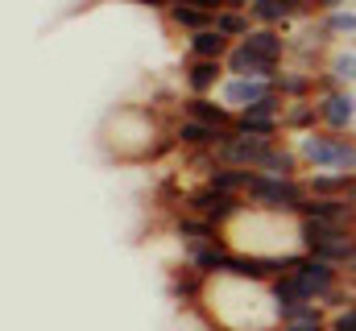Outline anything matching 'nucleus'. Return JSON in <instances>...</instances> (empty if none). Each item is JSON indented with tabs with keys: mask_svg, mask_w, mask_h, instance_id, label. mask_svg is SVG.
Wrapping results in <instances>:
<instances>
[{
	"mask_svg": "<svg viewBox=\"0 0 356 331\" xmlns=\"http://www.w3.org/2000/svg\"><path fill=\"white\" fill-rule=\"evenodd\" d=\"M307 170H332V174H356V141L348 133H302L294 141Z\"/></svg>",
	"mask_w": 356,
	"mask_h": 331,
	"instance_id": "nucleus-1",
	"label": "nucleus"
},
{
	"mask_svg": "<svg viewBox=\"0 0 356 331\" xmlns=\"http://www.w3.org/2000/svg\"><path fill=\"white\" fill-rule=\"evenodd\" d=\"M245 199H249L253 207L277 211V216H298L311 195H307V182H302V178H273V174L253 170V182H249V195H245Z\"/></svg>",
	"mask_w": 356,
	"mask_h": 331,
	"instance_id": "nucleus-2",
	"label": "nucleus"
},
{
	"mask_svg": "<svg viewBox=\"0 0 356 331\" xmlns=\"http://www.w3.org/2000/svg\"><path fill=\"white\" fill-rule=\"evenodd\" d=\"M302 245H307L311 257H323V261H332V265H344L356 252V228L302 220Z\"/></svg>",
	"mask_w": 356,
	"mask_h": 331,
	"instance_id": "nucleus-3",
	"label": "nucleus"
},
{
	"mask_svg": "<svg viewBox=\"0 0 356 331\" xmlns=\"http://www.w3.org/2000/svg\"><path fill=\"white\" fill-rule=\"evenodd\" d=\"M182 207L186 211H195V216H207L211 224H228V220H236L245 207H249V199L245 195H224V191H216V186H199V191H186L182 195Z\"/></svg>",
	"mask_w": 356,
	"mask_h": 331,
	"instance_id": "nucleus-4",
	"label": "nucleus"
},
{
	"mask_svg": "<svg viewBox=\"0 0 356 331\" xmlns=\"http://www.w3.org/2000/svg\"><path fill=\"white\" fill-rule=\"evenodd\" d=\"M182 252H186V269H191V273H199V277L228 273V265H232V245H228L224 236H216V241H195V245H182Z\"/></svg>",
	"mask_w": 356,
	"mask_h": 331,
	"instance_id": "nucleus-5",
	"label": "nucleus"
},
{
	"mask_svg": "<svg viewBox=\"0 0 356 331\" xmlns=\"http://www.w3.org/2000/svg\"><path fill=\"white\" fill-rule=\"evenodd\" d=\"M294 277L307 286V294H311V302H323L340 282H344V273H340V265H332V261H323V257H302V265L294 269Z\"/></svg>",
	"mask_w": 356,
	"mask_h": 331,
	"instance_id": "nucleus-6",
	"label": "nucleus"
},
{
	"mask_svg": "<svg viewBox=\"0 0 356 331\" xmlns=\"http://www.w3.org/2000/svg\"><path fill=\"white\" fill-rule=\"evenodd\" d=\"M269 145L273 141H266V137H253V133H232L216 154H220V166H241V170H257L261 166V158L269 154Z\"/></svg>",
	"mask_w": 356,
	"mask_h": 331,
	"instance_id": "nucleus-7",
	"label": "nucleus"
},
{
	"mask_svg": "<svg viewBox=\"0 0 356 331\" xmlns=\"http://www.w3.org/2000/svg\"><path fill=\"white\" fill-rule=\"evenodd\" d=\"M315 13L311 0H253L249 17L253 25H273V29H286L290 21H307Z\"/></svg>",
	"mask_w": 356,
	"mask_h": 331,
	"instance_id": "nucleus-8",
	"label": "nucleus"
},
{
	"mask_svg": "<svg viewBox=\"0 0 356 331\" xmlns=\"http://www.w3.org/2000/svg\"><path fill=\"white\" fill-rule=\"evenodd\" d=\"M319 99V116H323V129H332V133H348L356 124V95L353 87H332V91H323V95H315Z\"/></svg>",
	"mask_w": 356,
	"mask_h": 331,
	"instance_id": "nucleus-9",
	"label": "nucleus"
},
{
	"mask_svg": "<svg viewBox=\"0 0 356 331\" xmlns=\"http://www.w3.org/2000/svg\"><path fill=\"white\" fill-rule=\"evenodd\" d=\"M269 91H273V83H269V79H241V75H228V79L220 83V91H216V95H220L236 116H241V112H249L253 104H261Z\"/></svg>",
	"mask_w": 356,
	"mask_h": 331,
	"instance_id": "nucleus-10",
	"label": "nucleus"
},
{
	"mask_svg": "<svg viewBox=\"0 0 356 331\" xmlns=\"http://www.w3.org/2000/svg\"><path fill=\"white\" fill-rule=\"evenodd\" d=\"M224 71L228 75H241V79H277L282 75V63H269L261 54H253L245 42H236L232 50H228V58H224Z\"/></svg>",
	"mask_w": 356,
	"mask_h": 331,
	"instance_id": "nucleus-11",
	"label": "nucleus"
},
{
	"mask_svg": "<svg viewBox=\"0 0 356 331\" xmlns=\"http://www.w3.org/2000/svg\"><path fill=\"white\" fill-rule=\"evenodd\" d=\"M236 129H216V124H203L195 116H182V124L175 129V141L182 150H220Z\"/></svg>",
	"mask_w": 356,
	"mask_h": 331,
	"instance_id": "nucleus-12",
	"label": "nucleus"
},
{
	"mask_svg": "<svg viewBox=\"0 0 356 331\" xmlns=\"http://www.w3.org/2000/svg\"><path fill=\"white\" fill-rule=\"evenodd\" d=\"M182 79H186V91L191 95H211V91H220V83L228 79V71L216 58H191L182 67Z\"/></svg>",
	"mask_w": 356,
	"mask_h": 331,
	"instance_id": "nucleus-13",
	"label": "nucleus"
},
{
	"mask_svg": "<svg viewBox=\"0 0 356 331\" xmlns=\"http://www.w3.org/2000/svg\"><path fill=\"white\" fill-rule=\"evenodd\" d=\"M245 46H249L253 54L269 58V63H282V67H286V58H290V33H282V29H273V25H253V33L245 38Z\"/></svg>",
	"mask_w": 356,
	"mask_h": 331,
	"instance_id": "nucleus-14",
	"label": "nucleus"
},
{
	"mask_svg": "<svg viewBox=\"0 0 356 331\" xmlns=\"http://www.w3.org/2000/svg\"><path fill=\"white\" fill-rule=\"evenodd\" d=\"M182 116H195V120L216 124V129H236V112L224 99H211V95H191L182 104Z\"/></svg>",
	"mask_w": 356,
	"mask_h": 331,
	"instance_id": "nucleus-15",
	"label": "nucleus"
},
{
	"mask_svg": "<svg viewBox=\"0 0 356 331\" xmlns=\"http://www.w3.org/2000/svg\"><path fill=\"white\" fill-rule=\"evenodd\" d=\"M282 124H286V133H315L319 124H323V116H319V99L311 95V99H286V112H282Z\"/></svg>",
	"mask_w": 356,
	"mask_h": 331,
	"instance_id": "nucleus-16",
	"label": "nucleus"
},
{
	"mask_svg": "<svg viewBox=\"0 0 356 331\" xmlns=\"http://www.w3.org/2000/svg\"><path fill=\"white\" fill-rule=\"evenodd\" d=\"M273 87H277L286 99H311V95H319V75L286 63V67H282V75L273 79Z\"/></svg>",
	"mask_w": 356,
	"mask_h": 331,
	"instance_id": "nucleus-17",
	"label": "nucleus"
},
{
	"mask_svg": "<svg viewBox=\"0 0 356 331\" xmlns=\"http://www.w3.org/2000/svg\"><path fill=\"white\" fill-rule=\"evenodd\" d=\"M232 46H236V42H228L216 25H211V29H199V33L186 38V54H191V58H216V63H224Z\"/></svg>",
	"mask_w": 356,
	"mask_h": 331,
	"instance_id": "nucleus-18",
	"label": "nucleus"
},
{
	"mask_svg": "<svg viewBox=\"0 0 356 331\" xmlns=\"http://www.w3.org/2000/svg\"><path fill=\"white\" fill-rule=\"evenodd\" d=\"M257 170H261V174H273V178H298V170H307V166H302V158H298V150H294V145L273 141Z\"/></svg>",
	"mask_w": 356,
	"mask_h": 331,
	"instance_id": "nucleus-19",
	"label": "nucleus"
},
{
	"mask_svg": "<svg viewBox=\"0 0 356 331\" xmlns=\"http://www.w3.org/2000/svg\"><path fill=\"white\" fill-rule=\"evenodd\" d=\"M166 21L191 38V33H199V29H211V25H216V13L195 8V4H170V8H166Z\"/></svg>",
	"mask_w": 356,
	"mask_h": 331,
	"instance_id": "nucleus-20",
	"label": "nucleus"
},
{
	"mask_svg": "<svg viewBox=\"0 0 356 331\" xmlns=\"http://www.w3.org/2000/svg\"><path fill=\"white\" fill-rule=\"evenodd\" d=\"M175 236L182 241V245H195V241H216V236H224V232H220V224H211L207 216L186 211V216L175 220Z\"/></svg>",
	"mask_w": 356,
	"mask_h": 331,
	"instance_id": "nucleus-21",
	"label": "nucleus"
},
{
	"mask_svg": "<svg viewBox=\"0 0 356 331\" xmlns=\"http://www.w3.org/2000/svg\"><path fill=\"white\" fill-rule=\"evenodd\" d=\"M203 182H207V186H216V191H224V195H249L253 170H241V166H216Z\"/></svg>",
	"mask_w": 356,
	"mask_h": 331,
	"instance_id": "nucleus-22",
	"label": "nucleus"
},
{
	"mask_svg": "<svg viewBox=\"0 0 356 331\" xmlns=\"http://www.w3.org/2000/svg\"><path fill=\"white\" fill-rule=\"evenodd\" d=\"M216 29H220L228 42H245V38L253 33V17L241 13V8H220V13H216Z\"/></svg>",
	"mask_w": 356,
	"mask_h": 331,
	"instance_id": "nucleus-23",
	"label": "nucleus"
},
{
	"mask_svg": "<svg viewBox=\"0 0 356 331\" xmlns=\"http://www.w3.org/2000/svg\"><path fill=\"white\" fill-rule=\"evenodd\" d=\"M323 71L336 79V87H353V83H356V50H348V46L332 50V54H327V63H323Z\"/></svg>",
	"mask_w": 356,
	"mask_h": 331,
	"instance_id": "nucleus-24",
	"label": "nucleus"
},
{
	"mask_svg": "<svg viewBox=\"0 0 356 331\" xmlns=\"http://www.w3.org/2000/svg\"><path fill=\"white\" fill-rule=\"evenodd\" d=\"M319 25L323 33L336 42V38H356V13L353 8H336V13H319Z\"/></svg>",
	"mask_w": 356,
	"mask_h": 331,
	"instance_id": "nucleus-25",
	"label": "nucleus"
},
{
	"mask_svg": "<svg viewBox=\"0 0 356 331\" xmlns=\"http://www.w3.org/2000/svg\"><path fill=\"white\" fill-rule=\"evenodd\" d=\"M332 331H356V302L332 315Z\"/></svg>",
	"mask_w": 356,
	"mask_h": 331,
	"instance_id": "nucleus-26",
	"label": "nucleus"
},
{
	"mask_svg": "<svg viewBox=\"0 0 356 331\" xmlns=\"http://www.w3.org/2000/svg\"><path fill=\"white\" fill-rule=\"evenodd\" d=\"M315 4V13H336V8H348L353 0H311Z\"/></svg>",
	"mask_w": 356,
	"mask_h": 331,
	"instance_id": "nucleus-27",
	"label": "nucleus"
},
{
	"mask_svg": "<svg viewBox=\"0 0 356 331\" xmlns=\"http://www.w3.org/2000/svg\"><path fill=\"white\" fill-rule=\"evenodd\" d=\"M170 4H195V8H207V13H220L224 0H170Z\"/></svg>",
	"mask_w": 356,
	"mask_h": 331,
	"instance_id": "nucleus-28",
	"label": "nucleus"
},
{
	"mask_svg": "<svg viewBox=\"0 0 356 331\" xmlns=\"http://www.w3.org/2000/svg\"><path fill=\"white\" fill-rule=\"evenodd\" d=\"M340 273H344V282H353V286H356V252L344 261V265H340Z\"/></svg>",
	"mask_w": 356,
	"mask_h": 331,
	"instance_id": "nucleus-29",
	"label": "nucleus"
},
{
	"mask_svg": "<svg viewBox=\"0 0 356 331\" xmlns=\"http://www.w3.org/2000/svg\"><path fill=\"white\" fill-rule=\"evenodd\" d=\"M137 4H149V8H162V13L170 8V0H137Z\"/></svg>",
	"mask_w": 356,
	"mask_h": 331,
	"instance_id": "nucleus-30",
	"label": "nucleus"
}]
</instances>
